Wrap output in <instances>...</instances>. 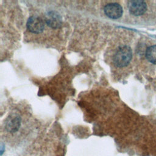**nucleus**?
<instances>
[{
	"label": "nucleus",
	"mask_w": 156,
	"mask_h": 156,
	"mask_svg": "<svg viewBox=\"0 0 156 156\" xmlns=\"http://www.w3.org/2000/svg\"><path fill=\"white\" fill-rule=\"evenodd\" d=\"M132 57V50L127 46H120L113 56V62L118 67H124L127 66Z\"/></svg>",
	"instance_id": "1"
},
{
	"label": "nucleus",
	"mask_w": 156,
	"mask_h": 156,
	"mask_svg": "<svg viewBox=\"0 0 156 156\" xmlns=\"http://www.w3.org/2000/svg\"><path fill=\"white\" fill-rule=\"evenodd\" d=\"M27 27L28 30L35 34H39L43 32L44 28V22L39 16H30L27 22Z\"/></svg>",
	"instance_id": "2"
},
{
	"label": "nucleus",
	"mask_w": 156,
	"mask_h": 156,
	"mask_svg": "<svg viewBox=\"0 0 156 156\" xmlns=\"http://www.w3.org/2000/svg\"><path fill=\"white\" fill-rule=\"evenodd\" d=\"M105 15L112 19H118L122 15V8L117 3H109L105 5L104 9Z\"/></svg>",
	"instance_id": "3"
},
{
	"label": "nucleus",
	"mask_w": 156,
	"mask_h": 156,
	"mask_svg": "<svg viewBox=\"0 0 156 156\" xmlns=\"http://www.w3.org/2000/svg\"><path fill=\"white\" fill-rule=\"evenodd\" d=\"M128 8L131 14L135 16H139L146 12L147 6L143 1L134 0L129 2Z\"/></svg>",
	"instance_id": "4"
},
{
	"label": "nucleus",
	"mask_w": 156,
	"mask_h": 156,
	"mask_svg": "<svg viewBox=\"0 0 156 156\" xmlns=\"http://www.w3.org/2000/svg\"><path fill=\"white\" fill-rule=\"evenodd\" d=\"M21 125V118L16 114H12L5 120V128L7 131L14 133L18 130Z\"/></svg>",
	"instance_id": "5"
},
{
	"label": "nucleus",
	"mask_w": 156,
	"mask_h": 156,
	"mask_svg": "<svg viewBox=\"0 0 156 156\" xmlns=\"http://www.w3.org/2000/svg\"><path fill=\"white\" fill-rule=\"evenodd\" d=\"M46 24L53 29L60 27L62 24V17L58 13L55 11H49L45 15Z\"/></svg>",
	"instance_id": "6"
},
{
	"label": "nucleus",
	"mask_w": 156,
	"mask_h": 156,
	"mask_svg": "<svg viewBox=\"0 0 156 156\" xmlns=\"http://www.w3.org/2000/svg\"><path fill=\"white\" fill-rule=\"evenodd\" d=\"M146 56L149 62L156 64V45L151 46L147 49Z\"/></svg>",
	"instance_id": "7"
}]
</instances>
